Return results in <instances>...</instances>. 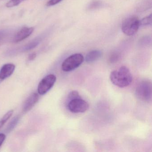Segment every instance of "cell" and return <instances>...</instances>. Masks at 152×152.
Wrapping results in <instances>:
<instances>
[{"label": "cell", "instance_id": "9", "mask_svg": "<svg viewBox=\"0 0 152 152\" xmlns=\"http://www.w3.org/2000/svg\"><path fill=\"white\" fill-rule=\"evenodd\" d=\"M39 99V95L37 93L31 94L26 100L23 106V112L26 113L31 110Z\"/></svg>", "mask_w": 152, "mask_h": 152}, {"label": "cell", "instance_id": "10", "mask_svg": "<svg viewBox=\"0 0 152 152\" xmlns=\"http://www.w3.org/2000/svg\"><path fill=\"white\" fill-rule=\"evenodd\" d=\"M15 69V66L12 64L4 65L0 70V80H3L11 76Z\"/></svg>", "mask_w": 152, "mask_h": 152}, {"label": "cell", "instance_id": "4", "mask_svg": "<svg viewBox=\"0 0 152 152\" xmlns=\"http://www.w3.org/2000/svg\"><path fill=\"white\" fill-rule=\"evenodd\" d=\"M84 59V57L82 54L77 53L71 55L62 63V70L65 72L73 71L80 66Z\"/></svg>", "mask_w": 152, "mask_h": 152}, {"label": "cell", "instance_id": "3", "mask_svg": "<svg viewBox=\"0 0 152 152\" xmlns=\"http://www.w3.org/2000/svg\"><path fill=\"white\" fill-rule=\"evenodd\" d=\"M137 16H131L124 20L122 24L121 30L123 33L127 36L134 35L138 31L140 22Z\"/></svg>", "mask_w": 152, "mask_h": 152}, {"label": "cell", "instance_id": "2", "mask_svg": "<svg viewBox=\"0 0 152 152\" xmlns=\"http://www.w3.org/2000/svg\"><path fill=\"white\" fill-rule=\"evenodd\" d=\"M152 83L148 80L140 82L136 89V96L140 100L149 102L152 99Z\"/></svg>", "mask_w": 152, "mask_h": 152}, {"label": "cell", "instance_id": "12", "mask_svg": "<svg viewBox=\"0 0 152 152\" xmlns=\"http://www.w3.org/2000/svg\"><path fill=\"white\" fill-rule=\"evenodd\" d=\"M20 119V115H17L12 119V121L9 124L7 129H6V132L7 133H10V132L12 131L15 129V127L18 124Z\"/></svg>", "mask_w": 152, "mask_h": 152}, {"label": "cell", "instance_id": "6", "mask_svg": "<svg viewBox=\"0 0 152 152\" xmlns=\"http://www.w3.org/2000/svg\"><path fill=\"white\" fill-rule=\"evenodd\" d=\"M56 81V77L53 74H49L45 76L39 83L38 91L41 95L47 93L54 86Z\"/></svg>", "mask_w": 152, "mask_h": 152}, {"label": "cell", "instance_id": "21", "mask_svg": "<svg viewBox=\"0 0 152 152\" xmlns=\"http://www.w3.org/2000/svg\"><path fill=\"white\" fill-rule=\"evenodd\" d=\"M141 43L142 44H148L149 42H151V40L150 38L148 37H144L140 40Z\"/></svg>", "mask_w": 152, "mask_h": 152}, {"label": "cell", "instance_id": "22", "mask_svg": "<svg viewBox=\"0 0 152 152\" xmlns=\"http://www.w3.org/2000/svg\"><path fill=\"white\" fill-rule=\"evenodd\" d=\"M6 136L4 133H0V147L6 140Z\"/></svg>", "mask_w": 152, "mask_h": 152}, {"label": "cell", "instance_id": "20", "mask_svg": "<svg viewBox=\"0 0 152 152\" xmlns=\"http://www.w3.org/2000/svg\"><path fill=\"white\" fill-rule=\"evenodd\" d=\"M63 0H50L47 3V6L48 7H52L55 6L57 4L60 3Z\"/></svg>", "mask_w": 152, "mask_h": 152}, {"label": "cell", "instance_id": "18", "mask_svg": "<svg viewBox=\"0 0 152 152\" xmlns=\"http://www.w3.org/2000/svg\"><path fill=\"white\" fill-rule=\"evenodd\" d=\"M80 97V94H79L78 91H72V92L69 93V95H68V99L69 101V100L74 99Z\"/></svg>", "mask_w": 152, "mask_h": 152}, {"label": "cell", "instance_id": "19", "mask_svg": "<svg viewBox=\"0 0 152 152\" xmlns=\"http://www.w3.org/2000/svg\"><path fill=\"white\" fill-rule=\"evenodd\" d=\"M120 55L118 53H113L111 55L110 57V62L112 63L117 62L120 58Z\"/></svg>", "mask_w": 152, "mask_h": 152}, {"label": "cell", "instance_id": "14", "mask_svg": "<svg viewBox=\"0 0 152 152\" xmlns=\"http://www.w3.org/2000/svg\"><path fill=\"white\" fill-rule=\"evenodd\" d=\"M14 113V110H11L7 113L0 120V129H1L3 125L7 122V121L12 116Z\"/></svg>", "mask_w": 152, "mask_h": 152}, {"label": "cell", "instance_id": "15", "mask_svg": "<svg viewBox=\"0 0 152 152\" xmlns=\"http://www.w3.org/2000/svg\"><path fill=\"white\" fill-rule=\"evenodd\" d=\"M102 6V3L99 1L95 0L93 1L89 4L88 7V9L89 10H93L101 7Z\"/></svg>", "mask_w": 152, "mask_h": 152}, {"label": "cell", "instance_id": "11", "mask_svg": "<svg viewBox=\"0 0 152 152\" xmlns=\"http://www.w3.org/2000/svg\"><path fill=\"white\" fill-rule=\"evenodd\" d=\"M102 56V52L99 50H93L87 54L85 61L87 63H92L99 59Z\"/></svg>", "mask_w": 152, "mask_h": 152}, {"label": "cell", "instance_id": "5", "mask_svg": "<svg viewBox=\"0 0 152 152\" xmlns=\"http://www.w3.org/2000/svg\"><path fill=\"white\" fill-rule=\"evenodd\" d=\"M67 108L72 113H83L88 109L89 104L81 97L78 98L69 100L67 104Z\"/></svg>", "mask_w": 152, "mask_h": 152}, {"label": "cell", "instance_id": "7", "mask_svg": "<svg viewBox=\"0 0 152 152\" xmlns=\"http://www.w3.org/2000/svg\"><path fill=\"white\" fill-rule=\"evenodd\" d=\"M45 36L46 35L45 34H41L39 36H38V37L32 40L31 41L26 44V45L19 48L18 49H16L15 50H12L11 52H10V54H11V53L15 54V53H17L18 52H26V51H29V50H31L35 48L42 41Z\"/></svg>", "mask_w": 152, "mask_h": 152}, {"label": "cell", "instance_id": "13", "mask_svg": "<svg viewBox=\"0 0 152 152\" xmlns=\"http://www.w3.org/2000/svg\"><path fill=\"white\" fill-rule=\"evenodd\" d=\"M10 32L8 30H0V45L3 43L7 39L10 34Z\"/></svg>", "mask_w": 152, "mask_h": 152}, {"label": "cell", "instance_id": "8", "mask_svg": "<svg viewBox=\"0 0 152 152\" xmlns=\"http://www.w3.org/2000/svg\"><path fill=\"white\" fill-rule=\"evenodd\" d=\"M34 28L33 27H24L19 30L16 33L13 37V42L14 43H18L25 39H27L34 31Z\"/></svg>", "mask_w": 152, "mask_h": 152}, {"label": "cell", "instance_id": "16", "mask_svg": "<svg viewBox=\"0 0 152 152\" xmlns=\"http://www.w3.org/2000/svg\"><path fill=\"white\" fill-rule=\"evenodd\" d=\"M140 25L142 26H151L152 25V14H150L149 16L144 18L141 19L140 21Z\"/></svg>", "mask_w": 152, "mask_h": 152}, {"label": "cell", "instance_id": "17", "mask_svg": "<svg viewBox=\"0 0 152 152\" xmlns=\"http://www.w3.org/2000/svg\"><path fill=\"white\" fill-rule=\"evenodd\" d=\"M24 1L25 0H10V1L6 4V7L7 8L14 7L18 6Z\"/></svg>", "mask_w": 152, "mask_h": 152}, {"label": "cell", "instance_id": "1", "mask_svg": "<svg viewBox=\"0 0 152 152\" xmlns=\"http://www.w3.org/2000/svg\"><path fill=\"white\" fill-rule=\"evenodd\" d=\"M110 79L115 86L124 88L130 85L132 82V76L128 67L122 66L111 73Z\"/></svg>", "mask_w": 152, "mask_h": 152}, {"label": "cell", "instance_id": "23", "mask_svg": "<svg viewBox=\"0 0 152 152\" xmlns=\"http://www.w3.org/2000/svg\"><path fill=\"white\" fill-rule=\"evenodd\" d=\"M36 57V53H31V54L29 55V57H28V59H29L30 61H32V60H33L34 59H35Z\"/></svg>", "mask_w": 152, "mask_h": 152}]
</instances>
